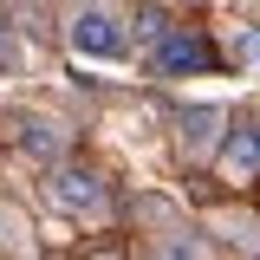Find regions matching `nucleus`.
I'll return each instance as SVG.
<instances>
[{"label":"nucleus","mask_w":260,"mask_h":260,"mask_svg":"<svg viewBox=\"0 0 260 260\" xmlns=\"http://www.w3.org/2000/svg\"><path fill=\"white\" fill-rule=\"evenodd\" d=\"M221 169H228V176H260V124H234V130H228Z\"/></svg>","instance_id":"20e7f679"},{"label":"nucleus","mask_w":260,"mask_h":260,"mask_svg":"<svg viewBox=\"0 0 260 260\" xmlns=\"http://www.w3.org/2000/svg\"><path fill=\"white\" fill-rule=\"evenodd\" d=\"M234 52H241V59H254V65H260V32H241V39H234Z\"/></svg>","instance_id":"1a4fd4ad"},{"label":"nucleus","mask_w":260,"mask_h":260,"mask_svg":"<svg viewBox=\"0 0 260 260\" xmlns=\"http://www.w3.org/2000/svg\"><path fill=\"white\" fill-rule=\"evenodd\" d=\"M156 65L162 72H169V78H189V72H208V65H215V46H208V39H202V32H162L156 39Z\"/></svg>","instance_id":"7ed1b4c3"},{"label":"nucleus","mask_w":260,"mask_h":260,"mask_svg":"<svg viewBox=\"0 0 260 260\" xmlns=\"http://www.w3.org/2000/svg\"><path fill=\"white\" fill-rule=\"evenodd\" d=\"M150 260H208V247H202V234H169V241H156Z\"/></svg>","instance_id":"39448f33"},{"label":"nucleus","mask_w":260,"mask_h":260,"mask_svg":"<svg viewBox=\"0 0 260 260\" xmlns=\"http://www.w3.org/2000/svg\"><path fill=\"white\" fill-rule=\"evenodd\" d=\"M215 124H221V111H215V104H195L189 117H182V130H189V143H195V150L215 137Z\"/></svg>","instance_id":"423d86ee"},{"label":"nucleus","mask_w":260,"mask_h":260,"mask_svg":"<svg viewBox=\"0 0 260 260\" xmlns=\"http://www.w3.org/2000/svg\"><path fill=\"white\" fill-rule=\"evenodd\" d=\"M65 46L78 52V59H98V65H111V59H124V26L104 13V7H85V13H72V26H65Z\"/></svg>","instance_id":"f257e3e1"},{"label":"nucleus","mask_w":260,"mask_h":260,"mask_svg":"<svg viewBox=\"0 0 260 260\" xmlns=\"http://www.w3.org/2000/svg\"><path fill=\"white\" fill-rule=\"evenodd\" d=\"M46 195H52V208H65V215H104V182H98L91 169H52Z\"/></svg>","instance_id":"f03ea898"},{"label":"nucleus","mask_w":260,"mask_h":260,"mask_svg":"<svg viewBox=\"0 0 260 260\" xmlns=\"http://www.w3.org/2000/svg\"><path fill=\"white\" fill-rule=\"evenodd\" d=\"M26 150H39V156H52L59 150V137H52V124H26V137H20Z\"/></svg>","instance_id":"0eeeda50"},{"label":"nucleus","mask_w":260,"mask_h":260,"mask_svg":"<svg viewBox=\"0 0 260 260\" xmlns=\"http://www.w3.org/2000/svg\"><path fill=\"white\" fill-rule=\"evenodd\" d=\"M0 52H7V32H0Z\"/></svg>","instance_id":"9b49d317"},{"label":"nucleus","mask_w":260,"mask_h":260,"mask_svg":"<svg viewBox=\"0 0 260 260\" xmlns=\"http://www.w3.org/2000/svg\"><path fill=\"white\" fill-rule=\"evenodd\" d=\"M7 228H13V221H7V208H0V241H7Z\"/></svg>","instance_id":"9d476101"},{"label":"nucleus","mask_w":260,"mask_h":260,"mask_svg":"<svg viewBox=\"0 0 260 260\" xmlns=\"http://www.w3.org/2000/svg\"><path fill=\"white\" fill-rule=\"evenodd\" d=\"M137 32H143V39H162L169 26H162V13H156V7H143V26H137Z\"/></svg>","instance_id":"6e6552de"}]
</instances>
